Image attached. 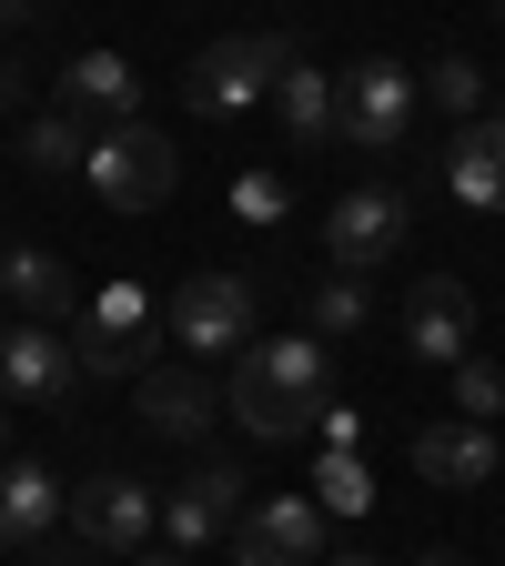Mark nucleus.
Wrapping results in <instances>:
<instances>
[{
	"instance_id": "1",
	"label": "nucleus",
	"mask_w": 505,
	"mask_h": 566,
	"mask_svg": "<svg viewBox=\"0 0 505 566\" xmlns=\"http://www.w3.org/2000/svg\"><path fill=\"white\" fill-rule=\"evenodd\" d=\"M223 405H233V424H243L253 446L324 436V415H334V354H324V334H253L233 354Z\"/></svg>"
},
{
	"instance_id": "2",
	"label": "nucleus",
	"mask_w": 505,
	"mask_h": 566,
	"mask_svg": "<svg viewBox=\"0 0 505 566\" xmlns=\"http://www.w3.org/2000/svg\"><path fill=\"white\" fill-rule=\"evenodd\" d=\"M71 365L92 385H141L162 365V304L141 283H102V294L71 314Z\"/></svg>"
},
{
	"instance_id": "3",
	"label": "nucleus",
	"mask_w": 505,
	"mask_h": 566,
	"mask_svg": "<svg viewBox=\"0 0 505 566\" xmlns=\"http://www.w3.org/2000/svg\"><path fill=\"white\" fill-rule=\"evenodd\" d=\"M304 51L283 41V31H233V41H212L192 71H182V112L192 122H243L253 102H273V82L294 71Z\"/></svg>"
},
{
	"instance_id": "4",
	"label": "nucleus",
	"mask_w": 505,
	"mask_h": 566,
	"mask_svg": "<svg viewBox=\"0 0 505 566\" xmlns=\"http://www.w3.org/2000/svg\"><path fill=\"white\" fill-rule=\"evenodd\" d=\"M82 182H92L112 212H162V202L182 192V153H172L162 122H112V132H92Z\"/></svg>"
},
{
	"instance_id": "5",
	"label": "nucleus",
	"mask_w": 505,
	"mask_h": 566,
	"mask_svg": "<svg viewBox=\"0 0 505 566\" xmlns=\"http://www.w3.org/2000/svg\"><path fill=\"white\" fill-rule=\"evenodd\" d=\"M334 92H344V142L354 153H404L414 142V112H424V82L394 61V51H375V61H354V71H334Z\"/></svg>"
},
{
	"instance_id": "6",
	"label": "nucleus",
	"mask_w": 505,
	"mask_h": 566,
	"mask_svg": "<svg viewBox=\"0 0 505 566\" xmlns=\"http://www.w3.org/2000/svg\"><path fill=\"white\" fill-rule=\"evenodd\" d=\"M61 516H71V536H82L92 556H141V546L162 536V495L112 465V475H92V485H71Z\"/></svg>"
},
{
	"instance_id": "7",
	"label": "nucleus",
	"mask_w": 505,
	"mask_h": 566,
	"mask_svg": "<svg viewBox=\"0 0 505 566\" xmlns=\"http://www.w3.org/2000/svg\"><path fill=\"white\" fill-rule=\"evenodd\" d=\"M324 243H334V273H375V263H394L414 243V202L394 182H354L324 212Z\"/></svg>"
},
{
	"instance_id": "8",
	"label": "nucleus",
	"mask_w": 505,
	"mask_h": 566,
	"mask_svg": "<svg viewBox=\"0 0 505 566\" xmlns=\"http://www.w3.org/2000/svg\"><path fill=\"white\" fill-rule=\"evenodd\" d=\"M263 324V294L243 273H192L182 294L162 304V334H182V354H243Z\"/></svg>"
},
{
	"instance_id": "9",
	"label": "nucleus",
	"mask_w": 505,
	"mask_h": 566,
	"mask_svg": "<svg viewBox=\"0 0 505 566\" xmlns=\"http://www.w3.org/2000/svg\"><path fill=\"white\" fill-rule=\"evenodd\" d=\"M243 495H253V485H243V465H233V455H202V465L162 495V546H172V556H202L212 536H233Z\"/></svg>"
},
{
	"instance_id": "10",
	"label": "nucleus",
	"mask_w": 505,
	"mask_h": 566,
	"mask_svg": "<svg viewBox=\"0 0 505 566\" xmlns=\"http://www.w3.org/2000/svg\"><path fill=\"white\" fill-rule=\"evenodd\" d=\"M233 566H324V506L314 495H263L233 516Z\"/></svg>"
},
{
	"instance_id": "11",
	"label": "nucleus",
	"mask_w": 505,
	"mask_h": 566,
	"mask_svg": "<svg viewBox=\"0 0 505 566\" xmlns=\"http://www.w3.org/2000/svg\"><path fill=\"white\" fill-rule=\"evenodd\" d=\"M82 385L61 324H0V405H61Z\"/></svg>"
},
{
	"instance_id": "12",
	"label": "nucleus",
	"mask_w": 505,
	"mask_h": 566,
	"mask_svg": "<svg viewBox=\"0 0 505 566\" xmlns=\"http://www.w3.org/2000/svg\"><path fill=\"white\" fill-rule=\"evenodd\" d=\"M404 354H414V365H465V354H475V294L455 273H424L404 294Z\"/></svg>"
},
{
	"instance_id": "13",
	"label": "nucleus",
	"mask_w": 505,
	"mask_h": 566,
	"mask_svg": "<svg viewBox=\"0 0 505 566\" xmlns=\"http://www.w3.org/2000/svg\"><path fill=\"white\" fill-rule=\"evenodd\" d=\"M0 304H11V324H71L82 314V283H71V263L51 243H11L0 253Z\"/></svg>"
},
{
	"instance_id": "14",
	"label": "nucleus",
	"mask_w": 505,
	"mask_h": 566,
	"mask_svg": "<svg viewBox=\"0 0 505 566\" xmlns=\"http://www.w3.org/2000/svg\"><path fill=\"white\" fill-rule=\"evenodd\" d=\"M414 475L465 495V485H495V475H505V446H495V424H465V415L414 424Z\"/></svg>"
},
{
	"instance_id": "15",
	"label": "nucleus",
	"mask_w": 505,
	"mask_h": 566,
	"mask_svg": "<svg viewBox=\"0 0 505 566\" xmlns=\"http://www.w3.org/2000/svg\"><path fill=\"white\" fill-rule=\"evenodd\" d=\"M273 122H283L294 153H334V142H344V92H334V71L294 61V71L273 82Z\"/></svg>"
},
{
	"instance_id": "16",
	"label": "nucleus",
	"mask_w": 505,
	"mask_h": 566,
	"mask_svg": "<svg viewBox=\"0 0 505 566\" xmlns=\"http://www.w3.org/2000/svg\"><path fill=\"white\" fill-rule=\"evenodd\" d=\"M61 112L71 122H141V71L122 61V51H82V61H71L61 71Z\"/></svg>"
},
{
	"instance_id": "17",
	"label": "nucleus",
	"mask_w": 505,
	"mask_h": 566,
	"mask_svg": "<svg viewBox=\"0 0 505 566\" xmlns=\"http://www.w3.org/2000/svg\"><path fill=\"white\" fill-rule=\"evenodd\" d=\"M445 182H455V202L505 212V122H495V112L455 122V142H445Z\"/></svg>"
},
{
	"instance_id": "18",
	"label": "nucleus",
	"mask_w": 505,
	"mask_h": 566,
	"mask_svg": "<svg viewBox=\"0 0 505 566\" xmlns=\"http://www.w3.org/2000/svg\"><path fill=\"white\" fill-rule=\"evenodd\" d=\"M61 506H71V485L51 475V465H0V546H41L51 526H61Z\"/></svg>"
},
{
	"instance_id": "19",
	"label": "nucleus",
	"mask_w": 505,
	"mask_h": 566,
	"mask_svg": "<svg viewBox=\"0 0 505 566\" xmlns=\"http://www.w3.org/2000/svg\"><path fill=\"white\" fill-rule=\"evenodd\" d=\"M212 405H223V395H212L192 365H152V375H141V424H152V436H172V446H192V436H202Z\"/></svg>"
},
{
	"instance_id": "20",
	"label": "nucleus",
	"mask_w": 505,
	"mask_h": 566,
	"mask_svg": "<svg viewBox=\"0 0 505 566\" xmlns=\"http://www.w3.org/2000/svg\"><path fill=\"white\" fill-rule=\"evenodd\" d=\"M21 163H31L41 182H51V172H82V163H92V132L71 122V112H41V122L21 132Z\"/></svg>"
},
{
	"instance_id": "21",
	"label": "nucleus",
	"mask_w": 505,
	"mask_h": 566,
	"mask_svg": "<svg viewBox=\"0 0 505 566\" xmlns=\"http://www.w3.org/2000/svg\"><path fill=\"white\" fill-rule=\"evenodd\" d=\"M314 506H324V516H365V506H375L365 455H324V465H314Z\"/></svg>"
},
{
	"instance_id": "22",
	"label": "nucleus",
	"mask_w": 505,
	"mask_h": 566,
	"mask_svg": "<svg viewBox=\"0 0 505 566\" xmlns=\"http://www.w3.org/2000/svg\"><path fill=\"white\" fill-rule=\"evenodd\" d=\"M424 102H435V112H455V122H475V112H485V71H475L465 51H445L435 71H424Z\"/></svg>"
},
{
	"instance_id": "23",
	"label": "nucleus",
	"mask_w": 505,
	"mask_h": 566,
	"mask_svg": "<svg viewBox=\"0 0 505 566\" xmlns=\"http://www.w3.org/2000/svg\"><path fill=\"white\" fill-rule=\"evenodd\" d=\"M445 375H455V415H465V424H495V415H505V365L465 354V365H445Z\"/></svg>"
},
{
	"instance_id": "24",
	"label": "nucleus",
	"mask_w": 505,
	"mask_h": 566,
	"mask_svg": "<svg viewBox=\"0 0 505 566\" xmlns=\"http://www.w3.org/2000/svg\"><path fill=\"white\" fill-rule=\"evenodd\" d=\"M365 314H375V304H365V273H324V283H314V334H324V344L354 334Z\"/></svg>"
},
{
	"instance_id": "25",
	"label": "nucleus",
	"mask_w": 505,
	"mask_h": 566,
	"mask_svg": "<svg viewBox=\"0 0 505 566\" xmlns=\"http://www.w3.org/2000/svg\"><path fill=\"white\" fill-rule=\"evenodd\" d=\"M233 212H243V223H263V233H273L283 212H294V182H283V172H243V182H233Z\"/></svg>"
},
{
	"instance_id": "26",
	"label": "nucleus",
	"mask_w": 505,
	"mask_h": 566,
	"mask_svg": "<svg viewBox=\"0 0 505 566\" xmlns=\"http://www.w3.org/2000/svg\"><path fill=\"white\" fill-rule=\"evenodd\" d=\"M31 11H41V0H0V41H11V31H31Z\"/></svg>"
},
{
	"instance_id": "27",
	"label": "nucleus",
	"mask_w": 505,
	"mask_h": 566,
	"mask_svg": "<svg viewBox=\"0 0 505 566\" xmlns=\"http://www.w3.org/2000/svg\"><path fill=\"white\" fill-rule=\"evenodd\" d=\"M131 566H182V556H172V546H141V556H131Z\"/></svg>"
},
{
	"instance_id": "28",
	"label": "nucleus",
	"mask_w": 505,
	"mask_h": 566,
	"mask_svg": "<svg viewBox=\"0 0 505 566\" xmlns=\"http://www.w3.org/2000/svg\"><path fill=\"white\" fill-rule=\"evenodd\" d=\"M414 566H465V556H455V546H435V556H414Z\"/></svg>"
},
{
	"instance_id": "29",
	"label": "nucleus",
	"mask_w": 505,
	"mask_h": 566,
	"mask_svg": "<svg viewBox=\"0 0 505 566\" xmlns=\"http://www.w3.org/2000/svg\"><path fill=\"white\" fill-rule=\"evenodd\" d=\"M0 446H11V405H0Z\"/></svg>"
},
{
	"instance_id": "30",
	"label": "nucleus",
	"mask_w": 505,
	"mask_h": 566,
	"mask_svg": "<svg viewBox=\"0 0 505 566\" xmlns=\"http://www.w3.org/2000/svg\"><path fill=\"white\" fill-rule=\"evenodd\" d=\"M344 566H385V556H344Z\"/></svg>"
},
{
	"instance_id": "31",
	"label": "nucleus",
	"mask_w": 505,
	"mask_h": 566,
	"mask_svg": "<svg viewBox=\"0 0 505 566\" xmlns=\"http://www.w3.org/2000/svg\"><path fill=\"white\" fill-rule=\"evenodd\" d=\"M0 324H11V304H0Z\"/></svg>"
},
{
	"instance_id": "32",
	"label": "nucleus",
	"mask_w": 505,
	"mask_h": 566,
	"mask_svg": "<svg viewBox=\"0 0 505 566\" xmlns=\"http://www.w3.org/2000/svg\"><path fill=\"white\" fill-rule=\"evenodd\" d=\"M495 21H505V0H495Z\"/></svg>"
}]
</instances>
